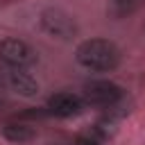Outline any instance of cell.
Here are the masks:
<instances>
[{"label": "cell", "instance_id": "cell-8", "mask_svg": "<svg viewBox=\"0 0 145 145\" xmlns=\"http://www.w3.org/2000/svg\"><path fill=\"white\" fill-rule=\"evenodd\" d=\"M2 134H5V138H9L11 143H27V140L34 138V129H32V127H27V125H16V122L5 125Z\"/></svg>", "mask_w": 145, "mask_h": 145}, {"label": "cell", "instance_id": "cell-2", "mask_svg": "<svg viewBox=\"0 0 145 145\" xmlns=\"http://www.w3.org/2000/svg\"><path fill=\"white\" fill-rule=\"evenodd\" d=\"M125 97L122 88L109 79H93L84 86L82 91V100L88 106H100V109H109L113 104H118Z\"/></svg>", "mask_w": 145, "mask_h": 145}, {"label": "cell", "instance_id": "cell-3", "mask_svg": "<svg viewBox=\"0 0 145 145\" xmlns=\"http://www.w3.org/2000/svg\"><path fill=\"white\" fill-rule=\"evenodd\" d=\"M0 88L29 97V95H34V93L39 91V84H36V79H34L25 68L9 66V63L2 61V63H0Z\"/></svg>", "mask_w": 145, "mask_h": 145}, {"label": "cell", "instance_id": "cell-1", "mask_svg": "<svg viewBox=\"0 0 145 145\" xmlns=\"http://www.w3.org/2000/svg\"><path fill=\"white\" fill-rule=\"evenodd\" d=\"M75 57L84 68L97 70V72H109L120 63V50L116 48V43H111L106 39L82 41L75 50Z\"/></svg>", "mask_w": 145, "mask_h": 145}, {"label": "cell", "instance_id": "cell-6", "mask_svg": "<svg viewBox=\"0 0 145 145\" xmlns=\"http://www.w3.org/2000/svg\"><path fill=\"white\" fill-rule=\"evenodd\" d=\"M41 20H43L45 32L52 34V36L70 39V36L75 34V23H72V18H70L68 14H63V11H59V9H48Z\"/></svg>", "mask_w": 145, "mask_h": 145}, {"label": "cell", "instance_id": "cell-5", "mask_svg": "<svg viewBox=\"0 0 145 145\" xmlns=\"http://www.w3.org/2000/svg\"><path fill=\"white\" fill-rule=\"evenodd\" d=\"M82 109H84V100H82L79 95H75V93H66V91H61V93L50 95V100H48V111L54 113V116H59V118H72V116H79Z\"/></svg>", "mask_w": 145, "mask_h": 145}, {"label": "cell", "instance_id": "cell-7", "mask_svg": "<svg viewBox=\"0 0 145 145\" xmlns=\"http://www.w3.org/2000/svg\"><path fill=\"white\" fill-rule=\"evenodd\" d=\"M143 5H145V0H109V14L116 18H122V16L138 11Z\"/></svg>", "mask_w": 145, "mask_h": 145}, {"label": "cell", "instance_id": "cell-4", "mask_svg": "<svg viewBox=\"0 0 145 145\" xmlns=\"http://www.w3.org/2000/svg\"><path fill=\"white\" fill-rule=\"evenodd\" d=\"M0 61L18 68H29L36 63V52L29 43L20 39H5L0 41Z\"/></svg>", "mask_w": 145, "mask_h": 145}]
</instances>
